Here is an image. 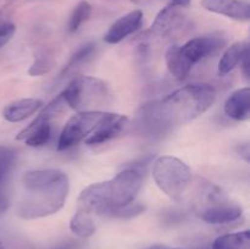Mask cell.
Here are the masks:
<instances>
[{
	"instance_id": "cell-1",
	"label": "cell",
	"mask_w": 250,
	"mask_h": 249,
	"mask_svg": "<svg viewBox=\"0 0 250 249\" xmlns=\"http://www.w3.org/2000/svg\"><path fill=\"white\" fill-rule=\"evenodd\" d=\"M216 95V89L207 83L187 84L164 99L143 105L138 114L139 124L154 134L187 124L207 112Z\"/></svg>"
},
{
	"instance_id": "cell-2",
	"label": "cell",
	"mask_w": 250,
	"mask_h": 249,
	"mask_svg": "<svg viewBox=\"0 0 250 249\" xmlns=\"http://www.w3.org/2000/svg\"><path fill=\"white\" fill-rule=\"evenodd\" d=\"M21 183L24 195L16 207V215L23 220L42 219L56 214L65 205L70 180L58 168L27 171Z\"/></svg>"
},
{
	"instance_id": "cell-3",
	"label": "cell",
	"mask_w": 250,
	"mask_h": 249,
	"mask_svg": "<svg viewBox=\"0 0 250 249\" xmlns=\"http://www.w3.org/2000/svg\"><path fill=\"white\" fill-rule=\"evenodd\" d=\"M142 182L143 173L136 168H125L111 180L85 187L77 199V210L109 216L115 209L136 200Z\"/></svg>"
},
{
	"instance_id": "cell-4",
	"label": "cell",
	"mask_w": 250,
	"mask_h": 249,
	"mask_svg": "<svg viewBox=\"0 0 250 249\" xmlns=\"http://www.w3.org/2000/svg\"><path fill=\"white\" fill-rule=\"evenodd\" d=\"M61 93L67 106L76 111H90L94 107L110 104L112 100L109 85L103 80L90 76L73 78Z\"/></svg>"
},
{
	"instance_id": "cell-5",
	"label": "cell",
	"mask_w": 250,
	"mask_h": 249,
	"mask_svg": "<svg viewBox=\"0 0 250 249\" xmlns=\"http://www.w3.org/2000/svg\"><path fill=\"white\" fill-rule=\"evenodd\" d=\"M151 175L156 186L173 200H180L192 182V172L185 161L172 155L154 160Z\"/></svg>"
},
{
	"instance_id": "cell-6",
	"label": "cell",
	"mask_w": 250,
	"mask_h": 249,
	"mask_svg": "<svg viewBox=\"0 0 250 249\" xmlns=\"http://www.w3.org/2000/svg\"><path fill=\"white\" fill-rule=\"evenodd\" d=\"M107 112L90 110V111H80L73 115L61 131L58 141L59 150H66L76 145L80 142L84 141L95 128L102 124L106 117Z\"/></svg>"
},
{
	"instance_id": "cell-7",
	"label": "cell",
	"mask_w": 250,
	"mask_h": 249,
	"mask_svg": "<svg viewBox=\"0 0 250 249\" xmlns=\"http://www.w3.org/2000/svg\"><path fill=\"white\" fill-rule=\"evenodd\" d=\"M226 44V39L220 34L197 37L189 39L183 45H180V50L193 66L204 59L214 55Z\"/></svg>"
},
{
	"instance_id": "cell-8",
	"label": "cell",
	"mask_w": 250,
	"mask_h": 249,
	"mask_svg": "<svg viewBox=\"0 0 250 249\" xmlns=\"http://www.w3.org/2000/svg\"><path fill=\"white\" fill-rule=\"evenodd\" d=\"M127 126H128V117L126 115L107 112L106 117L103 120L102 124L84 139V143L88 145L106 143L124 133Z\"/></svg>"
},
{
	"instance_id": "cell-9",
	"label": "cell",
	"mask_w": 250,
	"mask_h": 249,
	"mask_svg": "<svg viewBox=\"0 0 250 249\" xmlns=\"http://www.w3.org/2000/svg\"><path fill=\"white\" fill-rule=\"evenodd\" d=\"M51 120L45 114H41L16 136L17 141H23L28 146L38 148L43 146L50 141L51 137Z\"/></svg>"
},
{
	"instance_id": "cell-10",
	"label": "cell",
	"mask_w": 250,
	"mask_h": 249,
	"mask_svg": "<svg viewBox=\"0 0 250 249\" xmlns=\"http://www.w3.org/2000/svg\"><path fill=\"white\" fill-rule=\"evenodd\" d=\"M202 6L214 14L224 15L237 21L250 19V4L248 0H202Z\"/></svg>"
},
{
	"instance_id": "cell-11",
	"label": "cell",
	"mask_w": 250,
	"mask_h": 249,
	"mask_svg": "<svg viewBox=\"0 0 250 249\" xmlns=\"http://www.w3.org/2000/svg\"><path fill=\"white\" fill-rule=\"evenodd\" d=\"M143 22V12L141 10H133L128 14L124 15L114 22L107 29L104 36V41L109 44H117L129 34L134 33Z\"/></svg>"
},
{
	"instance_id": "cell-12",
	"label": "cell",
	"mask_w": 250,
	"mask_h": 249,
	"mask_svg": "<svg viewBox=\"0 0 250 249\" xmlns=\"http://www.w3.org/2000/svg\"><path fill=\"white\" fill-rule=\"evenodd\" d=\"M181 7L175 6L171 2H168L164 9L159 11L151 24L150 33L156 37H165L168 33L177 28L182 23L183 16L180 12Z\"/></svg>"
},
{
	"instance_id": "cell-13",
	"label": "cell",
	"mask_w": 250,
	"mask_h": 249,
	"mask_svg": "<svg viewBox=\"0 0 250 249\" xmlns=\"http://www.w3.org/2000/svg\"><path fill=\"white\" fill-rule=\"evenodd\" d=\"M225 114L236 121H246L250 117V88H241L232 93L225 103Z\"/></svg>"
},
{
	"instance_id": "cell-14",
	"label": "cell",
	"mask_w": 250,
	"mask_h": 249,
	"mask_svg": "<svg viewBox=\"0 0 250 249\" xmlns=\"http://www.w3.org/2000/svg\"><path fill=\"white\" fill-rule=\"evenodd\" d=\"M243 210L241 207L233 204H220L208 208L202 212L200 217L203 221L210 225L231 224L241 219Z\"/></svg>"
},
{
	"instance_id": "cell-15",
	"label": "cell",
	"mask_w": 250,
	"mask_h": 249,
	"mask_svg": "<svg viewBox=\"0 0 250 249\" xmlns=\"http://www.w3.org/2000/svg\"><path fill=\"white\" fill-rule=\"evenodd\" d=\"M43 106V102L37 98H24L6 105L2 111L4 119L9 122H20L26 120Z\"/></svg>"
},
{
	"instance_id": "cell-16",
	"label": "cell",
	"mask_w": 250,
	"mask_h": 249,
	"mask_svg": "<svg viewBox=\"0 0 250 249\" xmlns=\"http://www.w3.org/2000/svg\"><path fill=\"white\" fill-rule=\"evenodd\" d=\"M247 53H249V45L247 42H236V43L231 44L225 50V53L222 54L221 59L219 61V66H217L219 75H229L231 71H233L242 62Z\"/></svg>"
},
{
	"instance_id": "cell-17",
	"label": "cell",
	"mask_w": 250,
	"mask_h": 249,
	"mask_svg": "<svg viewBox=\"0 0 250 249\" xmlns=\"http://www.w3.org/2000/svg\"><path fill=\"white\" fill-rule=\"evenodd\" d=\"M165 60L168 71L177 81L185 80L193 67L190 61L181 53L180 45H171L166 51Z\"/></svg>"
},
{
	"instance_id": "cell-18",
	"label": "cell",
	"mask_w": 250,
	"mask_h": 249,
	"mask_svg": "<svg viewBox=\"0 0 250 249\" xmlns=\"http://www.w3.org/2000/svg\"><path fill=\"white\" fill-rule=\"evenodd\" d=\"M250 232L248 229L234 233H226L217 237L212 243L211 249H249Z\"/></svg>"
},
{
	"instance_id": "cell-19",
	"label": "cell",
	"mask_w": 250,
	"mask_h": 249,
	"mask_svg": "<svg viewBox=\"0 0 250 249\" xmlns=\"http://www.w3.org/2000/svg\"><path fill=\"white\" fill-rule=\"evenodd\" d=\"M70 229L80 238H88L95 232V221L89 212L77 210L70 221Z\"/></svg>"
},
{
	"instance_id": "cell-20",
	"label": "cell",
	"mask_w": 250,
	"mask_h": 249,
	"mask_svg": "<svg viewBox=\"0 0 250 249\" xmlns=\"http://www.w3.org/2000/svg\"><path fill=\"white\" fill-rule=\"evenodd\" d=\"M95 49H97V45L93 43H87L81 45L80 48L72 54V56L70 58L68 62L66 63L65 67L62 68V71H61L60 73V77H65V75L71 72L73 68L80 67L81 65H83V63L87 62L88 60H90L92 56L94 55Z\"/></svg>"
},
{
	"instance_id": "cell-21",
	"label": "cell",
	"mask_w": 250,
	"mask_h": 249,
	"mask_svg": "<svg viewBox=\"0 0 250 249\" xmlns=\"http://www.w3.org/2000/svg\"><path fill=\"white\" fill-rule=\"evenodd\" d=\"M92 14V5L87 1V0H81L77 5L75 6V9L72 10L70 15V19H68V31L71 33L78 31L81 26L87 21L90 17Z\"/></svg>"
},
{
	"instance_id": "cell-22",
	"label": "cell",
	"mask_w": 250,
	"mask_h": 249,
	"mask_svg": "<svg viewBox=\"0 0 250 249\" xmlns=\"http://www.w3.org/2000/svg\"><path fill=\"white\" fill-rule=\"evenodd\" d=\"M16 159V151L11 146L0 145V183L9 175Z\"/></svg>"
},
{
	"instance_id": "cell-23",
	"label": "cell",
	"mask_w": 250,
	"mask_h": 249,
	"mask_svg": "<svg viewBox=\"0 0 250 249\" xmlns=\"http://www.w3.org/2000/svg\"><path fill=\"white\" fill-rule=\"evenodd\" d=\"M146 210V207L143 204H139V203H131L128 205H125V207L117 208L115 209L109 216L116 217V219H132V217H136L138 215H141L142 212H144Z\"/></svg>"
},
{
	"instance_id": "cell-24",
	"label": "cell",
	"mask_w": 250,
	"mask_h": 249,
	"mask_svg": "<svg viewBox=\"0 0 250 249\" xmlns=\"http://www.w3.org/2000/svg\"><path fill=\"white\" fill-rule=\"evenodd\" d=\"M55 62H54L53 59L50 56H45V55H41L34 60V62L32 63V66L29 67L28 73L31 76H42L45 75V73L50 72L51 68L54 67Z\"/></svg>"
},
{
	"instance_id": "cell-25",
	"label": "cell",
	"mask_w": 250,
	"mask_h": 249,
	"mask_svg": "<svg viewBox=\"0 0 250 249\" xmlns=\"http://www.w3.org/2000/svg\"><path fill=\"white\" fill-rule=\"evenodd\" d=\"M15 32H16V24L0 11V37L11 39Z\"/></svg>"
},
{
	"instance_id": "cell-26",
	"label": "cell",
	"mask_w": 250,
	"mask_h": 249,
	"mask_svg": "<svg viewBox=\"0 0 250 249\" xmlns=\"http://www.w3.org/2000/svg\"><path fill=\"white\" fill-rule=\"evenodd\" d=\"M242 66V70H243L244 76H246L247 80H249V76H250V60H249V53L246 54V56L243 58L241 62Z\"/></svg>"
},
{
	"instance_id": "cell-27",
	"label": "cell",
	"mask_w": 250,
	"mask_h": 249,
	"mask_svg": "<svg viewBox=\"0 0 250 249\" xmlns=\"http://www.w3.org/2000/svg\"><path fill=\"white\" fill-rule=\"evenodd\" d=\"M238 153L246 161H249V145L248 144H241L238 146Z\"/></svg>"
},
{
	"instance_id": "cell-28",
	"label": "cell",
	"mask_w": 250,
	"mask_h": 249,
	"mask_svg": "<svg viewBox=\"0 0 250 249\" xmlns=\"http://www.w3.org/2000/svg\"><path fill=\"white\" fill-rule=\"evenodd\" d=\"M9 208V199L4 194H0V215L4 214Z\"/></svg>"
},
{
	"instance_id": "cell-29",
	"label": "cell",
	"mask_w": 250,
	"mask_h": 249,
	"mask_svg": "<svg viewBox=\"0 0 250 249\" xmlns=\"http://www.w3.org/2000/svg\"><path fill=\"white\" fill-rule=\"evenodd\" d=\"M170 2L175 6L181 7V9H185L190 5V0H170Z\"/></svg>"
},
{
	"instance_id": "cell-30",
	"label": "cell",
	"mask_w": 250,
	"mask_h": 249,
	"mask_svg": "<svg viewBox=\"0 0 250 249\" xmlns=\"http://www.w3.org/2000/svg\"><path fill=\"white\" fill-rule=\"evenodd\" d=\"M10 38H4V37H0V48H2V46L5 45L6 43H9Z\"/></svg>"
},
{
	"instance_id": "cell-31",
	"label": "cell",
	"mask_w": 250,
	"mask_h": 249,
	"mask_svg": "<svg viewBox=\"0 0 250 249\" xmlns=\"http://www.w3.org/2000/svg\"><path fill=\"white\" fill-rule=\"evenodd\" d=\"M134 4H148V2L154 1V0H132Z\"/></svg>"
},
{
	"instance_id": "cell-32",
	"label": "cell",
	"mask_w": 250,
	"mask_h": 249,
	"mask_svg": "<svg viewBox=\"0 0 250 249\" xmlns=\"http://www.w3.org/2000/svg\"><path fill=\"white\" fill-rule=\"evenodd\" d=\"M55 249H73L72 244H65V246H60Z\"/></svg>"
},
{
	"instance_id": "cell-33",
	"label": "cell",
	"mask_w": 250,
	"mask_h": 249,
	"mask_svg": "<svg viewBox=\"0 0 250 249\" xmlns=\"http://www.w3.org/2000/svg\"><path fill=\"white\" fill-rule=\"evenodd\" d=\"M166 249H180V248H170V247H166Z\"/></svg>"
},
{
	"instance_id": "cell-34",
	"label": "cell",
	"mask_w": 250,
	"mask_h": 249,
	"mask_svg": "<svg viewBox=\"0 0 250 249\" xmlns=\"http://www.w3.org/2000/svg\"><path fill=\"white\" fill-rule=\"evenodd\" d=\"M0 249H4V248H2V246H1V243H0Z\"/></svg>"
}]
</instances>
